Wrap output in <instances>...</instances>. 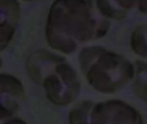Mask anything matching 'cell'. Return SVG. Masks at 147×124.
<instances>
[{
    "mask_svg": "<svg viewBox=\"0 0 147 124\" xmlns=\"http://www.w3.org/2000/svg\"><path fill=\"white\" fill-rule=\"evenodd\" d=\"M110 24L92 0H55L47 15L46 38L51 48L70 54L105 36Z\"/></svg>",
    "mask_w": 147,
    "mask_h": 124,
    "instance_id": "obj_1",
    "label": "cell"
},
{
    "mask_svg": "<svg viewBox=\"0 0 147 124\" xmlns=\"http://www.w3.org/2000/svg\"><path fill=\"white\" fill-rule=\"evenodd\" d=\"M29 79L40 85L48 100L59 106L72 103L79 94L81 84L78 73L65 57L40 49L26 61Z\"/></svg>",
    "mask_w": 147,
    "mask_h": 124,
    "instance_id": "obj_2",
    "label": "cell"
},
{
    "mask_svg": "<svg viewBox=\"0 0 147 124\" xmlns=\"http://www.w3.org/2000/svg\"><path fill=\"white\" fill-rule=\"evenodd\" d=\"M78 59L89 85L102 93L117 92L134 77V66L130 60L102 47H85Z\"/></svg>",
    "mask_w": 147,
    "mask_h": 124,
    "instance_id": "obj_3",
    "label": "cell"
},
{
    "mask_svg": "<svg viewBox=\"0 0 147 124\" xmlns=\"http://www.w3.org/2000/svg\"><path fill=\"white\" fill-rule=\"evenodd\" d=\"M89 124H144L140 112L121 100L93 103Z\"/></svg>",
    "mask_w": 147,
    "mask_h": 124,
    "instance_id": "obj_4",
    "label": "cell"
},
{
    "mask_svg": "<svg viewBox=\"0 0 147 124\" xmlns=\"http://www.w3.org/2000/svg\"><path fill=\"white\" fill-rule=\"evenodd\" d=\"M22 82L13 75L0 74V117H14L24 100Z\"/></svg>",
    "mask_w": 147,
    "mask_h": 124,
    "instance_id": "obj_5",
    "label": "cell"
},
{
    "mask_svg": "<svg viewBox=\"0 0 147 124\" xmlns=\"http://www.w3.org/2000/svg\"><path fill=\"white\" fill-rule=\"evenodd\" d=\"M21 16L18 0H0V50L11 41Z\"/></svg>",
    "mask_w": 147,
    "mask_h": 124,
    "instance_id": "obj_6",
    "label": "cell"
},
{
    "mask_svg": "<svg viewBox=\"0 0 147 124\" xmlns=\"http://www.w3.org/2000/svg\"><path fill=\"white\" fill-rule=\"evenodd\" d=\"M146 63L145 61L137 60L134 67L135 82L134 85V90L138 98L146 100Z\"/></svg>",
    "mask_w": 147,
    "mask_h": 124,
    "instance_id": "obj_7",
    "label": "cell"
},
{
    "mask_svg": "<svg viewBox=\"0 0 147 124\" xmlns=\"http://www.w3.org/2000/svg\"><path fill=\"white\" fill-rule=\"evenodd\" d=\"M131 47L139 56L146 58V25L137 27L131 35Z\"/></svg>",
    "mask_w": 147,
    "mask_h": 124,
    "instance_id": "obj_8",
    "label": "cell"
},
{
    "mask_svg": "<svg viewBox=\"0 0 147 124\" xmlns=\"http://www.w3.org/2000/svg\"><path fill=\"white\" fill-rule=\"evenodd\" d=\"M93 102L82 101L69 113V124H89V115Z\"/></svg>",
    "mask_w": 147,
    "mask_h": 124,
    "instance_id": "obj_9",
    "label": "cell"
},
{
    "mask_svg": "<svg viewBox=\"0 0 147 124\" xmlns=\"http://www.w3.org/2000/svg\"><path fill=\"white\" fill-rule=\"evenodd\" d=\"M95 3L100 13L109 20H121L127 15V11L117 8L110 0H96Z\"/></svg>",
    "mask_w": 147,
    "mask_h": 124,
    "instance_id": "obj_10",
    "label": "cell"
},
{
    "mask_svg": "<svg viewBox=\"0 0 147 124\" xmlns=\"http://www.w3.org/2000/svg\"><path fill=\"white\" fill-rule=\"evenodd\" d=\"M117 8L127 11L132 9H138L142 14L146 13V0H110Z\"/></svg>",
    "mask_w": 147,
    "mask_h": 124,
    "instance_id": "obj_11",
    "label": "cell"
},
{
    "mask_svg": "<svg viewBox=\"0 0 147 124\" xmlns=\"http://www.w3.org/2000/svg\"><path fill=\"white\" fill-rule=\"evenodd\" d=\"M0 124H28L23 120L14 117H0Z\"/></svg>",
    "mask_w": 147,
    "mask_h": 124,
    "instance_id": "obj_12",
    "label": "cell"
},
{
    "mask_svg": "<svg viewBox=\"0 0 147 124\" xmlns=\"http://www.w3.org/2000/svg\"><path fill=\"white\" fill-rule=\"evenodd\" d=\"M2 66H3V61H2V59H1V57H0V69H1V67H2Z\"/></svg>",
    "mask_w": 147,
    "mask_h": 124,
    "instance_id": "obj_13",
    "label": "cell"
},
{
    "mask_svg": "<svg viewBox=\"0 0 147 124\" xmlns=\"http://www.w3.org/2000/svg\"><path fill=\"white\" fill-rule=\"evenodd\" d=\"M24 2H32V1H35V0H22Z\"/></svg>",
    "mask_w": 147,
    "mask_h": 124,
    "instance_id": "obj_14",
    "label": "cell"
}]
</instances>
